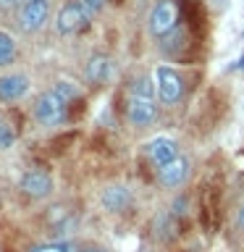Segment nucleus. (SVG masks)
I'll use <instances>...</instances> for the list:
<instances>
[{"label": "nucleus", "mask_w": 244, "mask_h": 252, "mask_svg": "<svg viewBox=\"0 0 244 252\" xmlns=\"http://www.w3.org/2000/svg\"><path fill=\"white\" fill-rule=\"evenodd\" d=\"M236 63H239V68L244 71V55H242V58H239V61H236Z\"/></svg>", "instance_id": "nucleus-20"}, {"label": "nucleus", "mask_w": 244, "mask_h": 252, "mask_svg": "<svg viewBox=\"0 0 244 252\" xmlns=\"http://www.w3.org/2000/svg\"><path fill=\"white\" fill-rule=\"evenodd\" d=\"M176 24H179V5L173 0H163V3H157L150 11L147 27L155 37H165L168 32L176 29Z\"/></svg>", "instance_id": "nucleus-6"}, {"label": "nucleus", "mask_w": 244, "mask_h": 252, "mask_svg": "<svg viewBox=\"0 0 244 252\" xmlns=\"http://www.w3.org/2000/svg\"><path fill=\"white\" fill-rule=\"evenodd\" d=\"M53 176L45 168H29L19 176V192L31 197V200H47L53 194Z\"/></svg>", "instance_id": "nucleus-5"}, {"label": "nucleus", "mask_w": 244, "mask_h": 252, "mask_svg": "<svg viewBox=\"0 0 244 252\" xmlns=\"http://www.w3.org/2000/svg\"><path fill=\"white\" fill-rule=\"evenodd\" d=\"M50 16V0H24L19 11V29L21 32H37L45 27Z\"/></svg>", "instance_id": "nucleus-7"}, {"label": "nucleus", "mask_w": 244, "mask_h": 252, "mask_svg": "<svg viewBox=\"0 0 244 252\" xmlns=\"http://www.w3.org/2000/svg\"><path fill=\"white\" fill-rule=\"evenodd\" d=\"M155 82L150 76H137L129 87V100H126V118L131 126L145 129L155 124L157 105H155Z\"/></svg>", "instance_id": "nucleus-2"}, {"label": "nucleus", "mask_w": 244, "mask_h": 252, "mask_svg": "<svg viewBox=\"0 0 244 252\" xmlns=\"http://www.w3.org/2000/svg\"><path fill=\"white\" fill-rule=\"evenodd\" d=\"M145 158L155 165V171L163 168V165H168L171 160H176V158H179L176 139H171V137H155V139L145 142Z\"/></svg>", "instance_id": "nucleus-8"}, {"label": "nucleus", "mask_w": 244, "mask_h": 252, "mask_svg": "<svg viewBox=\"0 0 244 252\" xmlns=\"http://www.w3.org/2000/svg\"><path fill=\"white\" fill-rule=\"evenodd\" d=\"M29 252H79L71 242H47V244H37Z\"/></svg>", "instance_id": "nucleus-15"}, {"label": "nucleus", "mask_w": 244, "mask_h": 252, "mask_svg": "<svg viewBox=\"0 0 244 252\" xmlns=\"http://www.w3.org/2000/svg\"><path fill=\"white\" fill-rule=\"evenodd\" d=\"M79 252H108V250H102V247H84V250H79Z\"/></svg>", "instance_id": "nucleus-19"}, {"label": "nucleus", "mask_w": 244, "mask_h": 252, "mask_svg": "<svg viewBox=\"0 0 244 252\" xmlns=\"http://www.w3.org/2000/svg\"><path fill=\"white\" fill-rule=\"evenodd\" d=\"M152 82H155L157 97H160L165 105H173V102H179L184 97V79L179 76V71H173L168 66H157Z\"/></svg>", "instance_id": "nucleus-4"}, {"label": "nucleus", "mask_w": 244, "mask_h": 252, "mask_svg": "<svg viewBox=\"0 0 244 252\" xmlns=\"http://www.w3.org/2000/svg\"><path fill=\"white\" fill-rule=\"evenodd\" d=\"M21 5V0H0V8H16Z\"/></svg>", "instance_id": "nucleus-18"}, {"label": "nucleus", "mask_w": 244, "mask_h": 252, "mask_svg": "<svg viewBox=\"0 0 244 252\" xmlns=\"http://www.w3.org/2000/svg\"><path fill=\"white\" fill-rule=\"evenodd\" d=\"M110 74H113V61H110V55H105V53H94L84 66V79L92 87L105 84L110 79Z\"/></svg>", "instance_id": "nucleus-11"}, {"label": "nucleus", "mask_w": 244, "mask_h": 252, "mask_svg": "<svg viewBox=\"0 0 244 252\" xmlns=\"http://www.w3.org/2000/svg\"><path fill=\"white\" fill-rule=\"evenodd\" d=\"M90 19H92V13L87 11L79 0H71V3H66L58 11V16H55V32L63 37L76 34V32H82L87 24H90Z\"/></svg>", "instance_id": "nucleus-3"}, {"label": "nucleus", "mask_w": 244, "mask_h": 252, "mask_svg": "<svg viewBox=\"0 0 244 252\" xmlns=\"http://www.w3.org/2000/svg\"><path fill=\"white\" fill-rule=\"evenodd\" d=\"M13 58H16V39H13V34L0 29V68L13 63Z\"/></svg>", "instance_id": "nucleus-13"}, {"label": "nucleus", "mask_w": 244, "mask_h": 252, "mask_svg": "<svg viewBox=\"0 0 244 252\" xmlns=\"http://www.w3.org/2000/svg\"><path fill=\"white\" fill-rule=\"evenodd\" d=\"M236 226H239V228H244V202H242V208L236 210Z\"/></svg>", "instance_id": "nucleus-17"}, {"label": "nucleus", "mask_w": 244, "mask_h": 252, "mask_svg": "<svg viewBox=\"0 0 244 252\" xmlns=\"http://www.w3.org/2000/svg\"><path fill=\"white\" fill-rule=\"evenodd\" d=\"M16 145V129L11 126V121L0 118V150H11Z\"/></svg>", "instance_id": "nucleus-14"}, {"label": "nucleus", "mask_w": 244, "mask_h": 252, "mask_svg": "<svg viewBox=\"0 0 244 252\" xmlns=\"http://www.w3.org/2000/svg\"><path fill=\"white\" fill-rule=\"evenodd\" d=\"M189 173H192V163H189L184 155H179L176 160H171L168 165L157 168V181L168 189H179L189 181Z\"/></svg>", "instance_id": "nucleus-9"}, {"label": "nucleus", "mask_w": 244, "mask_h": 252, "mask_svg": "<svg viewBox=\"0 0 244 252\" xmlns=\"http://www.w3.org/2000/svg\"><path fill=\"white\" fill-rule=\"evenodd\" d=\"M29 76L24 74H3L0 76V102H19L29 92Z\"/></svg>", "instance_id": "nucleus-10"}, {"label": "nucleus", "mask_w": 244, "mask_h": 252, "mask_svg": "<svg viewBox=\"0 0 244 252\" xmlns=\"http://www.w3.org/2000/svg\"><path fill=\"white\" fill-rule=\"evenodd\" d=\"M79 94L82 92H79V87L74 82H55L50 90H45L34 100V108H31L34 121L39 126H47V129L66 124L68 121V110L79 100Z\"/></svg>", "instance_id": "nucleus-1"}, {"label": "nucleus", "mask_w": 244, "mask_h": 252, "mask_svg": "<svg viewBox=\"0 0 244 252\" xmlns=\"http://www.w3.org/2000/svg\"><path fill=\"white\" fill-rule=\"evenodd\" d=\"M79 3H82V5L87 8V11H90V13L94 16V13H97L102 5H105V0H79Z\"/></svg>", "instance_id": "nucleus-16"}, {"label": "nucleus", "mask_w": 244, "mask_h": 252, "mask_svg": "<svg viewBox=\"0 0 244 252\" xmlns=\"http://www.w3.org/2000/svg\"><path fill=\"white\" fill-rule=\"evenodd\" d=\"M100 202L108 213H123L131 205V192H129V187H123V184H110V187L102 189Z\"/></svg>", "instance_id": "nucleus-12"}]
</instances>
